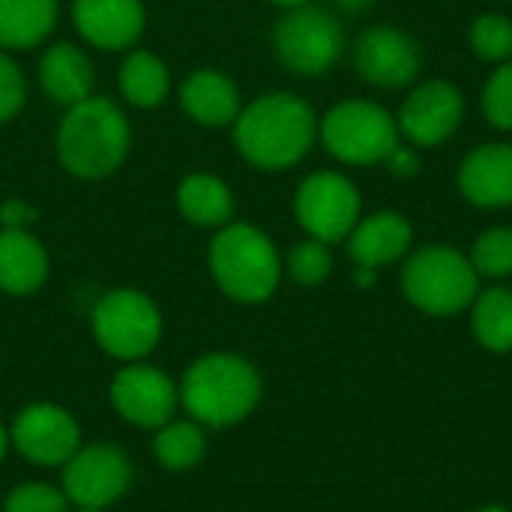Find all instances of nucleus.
I'll list each match as a JSON object with an SVG mask.
<instances>
[{
  "instance_id": "nucleus-23",
  "label": "nucleus",
  "mask_w": 512,
  "mask_h": 512,
  "mask_svg": "<svg viewBox=\"0 0 512 512\" xmlns=\"http://www.w3.org/2000/svg\"><path fill=\"white\" fill-rule=\"evenodd\" d=\"M153 456L159 468L171 474L192 471L207 456V435L204 426L195 420H168L153 432Z\"/></svg>"
},
{
  "instance_id": "nucleus-26",
  "label": "nucleus",
  "mask_w": 512,
  "mask_h": 512,
  "mask_svg": "<svg viewBox=\"0 0 512 512\" xmlns=\"http://www.w3.org/2000/svg\"><path fill=\"white\" fill-rule=\"evenodd\" d=\"M471 264L477 276L504 279L512 273V228H492L486 231L471 252Z\"/></svg>"
},
{
  "instance_id": "nucleus-25",
  "label": "nucleus",
  "mask_w": 512,
  "mask_h": 512,
  "mask_svg": "<svg viewBox=\"0 0 512 512\" xmlns=\"http://www.w3.org/2000/svg\"><path fill=\"white\" fill-rule=\"evenodd\" d=\"M474 336L483 348L495 354L512 351V291L510 288H489L474 300Z\"/></svg>"
},
{
  "instance_id": "nucleus-1",
  "label": "nucleus",
  "mask_w": 512,
  "mask_h": 512,
  "mask_svg": "<svg viewBox=\"0 0 512 512\" xmlns=\"http://www.w3.org/2000/svg\"><path fill=\"white\" fill-rule=\"evenodd\" d=\"M318 138L312 105L294 93H264L234 120V147L261 171H285L297 165Z\"/></svg>"
},
{
  "instance_id": "nucleus-15",
  "label": "nucleus",
  "mask_w": 512,
  "mask_h": 512,
  "mask_svg": "<svg viewBox=\"0 0 512 512\" xmlns=\"http://www.w3.org/2000/svg\"><path fill=\"white\" fill-rule=\"evenodd\" d=\"M72 21L84 42L99 51L132 48L147 24L141 0H75Z\"/></svg>"
},
{
  "instance_id": "nucleus-36",
  "label": "nucleus",
  "mask_w": 512,
  "mask_h": 512,
  "mask_svg": "<svg viewBox=\"0 0 512 512\" xmlns=\"http://www.w3.org/2000/svg\"><path fill=\"white\" fill-rule=\"evenodd\" d=\"M357 282H360V285H372V282H375V270H372V267H360Z\"/></svg>"
},
{
  "instance_id": "nucleus-20",
  "label": "nucleus",
  "mask_w": 512,
  "mask_h": 512,
  "mask_svg": "<svg viewBox=\"0 0 512 512\" xmlns=\"http://www.w3.org/2000/svg\"><path fill=\"white\" fill-rule=\"evenodd\" d=\"M93 81L96 75L90 57L69 42L51 45L39 60V84L57 105L72 108L84 102L87 96H93Z\"/></svg>"
},
{
  "instance_id": "nucleus-22",
  "label": "nucleus",
  "mask_w": 512,
  "mask_h": 512,
  "mask_svg": "<svg viewBox=\"0 0 512 512\" xmlns=\"http://www.w3.org/2000/svg\"><path fill=\"white\" fill-rule=\"evenodd\" d=\"M57 24V0H0V48L24 51L48 39Z\"/></svg>"
},
{
  "instance_id": "nucleus-8",
  "label": "nucleus",
  "mask_w": 512,
  "mask_h": 512,
  "mask_svg": "<svg viewBox=\"0 0 512 512\" xmlns=\"http://www.w3.org/2000/svg\"><path fill=\"white\" fill-rule=\"evenodd\" d=\"M273 51L285 69L315 78L339 63L345 51V30L333 12L303 3L276 21Z\"/></svg>"
},
{
  "instance_id": "nucleus-19",
  "label": "nucleus",
  "mask_w": 512,
  "mask_h": 512,
  "mask_svg": "<svg viewBox=\"0 0 512 512\" xmlns=\"http://www.w3.org/2000/svg\"><path fill=\"white\" fill-rule=\"evenodd\" d=\"M411 240H414V231L408 219L402 213L384 210L354 225V231L348 234V255L354 258L357 267L378 270L402 258L411 249Z\"/></svg>"
},
{
  "instance_id": "nucleus-37",
  "label": "nucleus",
  "mask_w": 512,
  "mask_h": 512,
  "mask_svg": "<svg viewBox=\"0 0 512 512\" xmlns=\"http://www.w3.org/2000/svg\"><path fill=\"white\" fill-rule=\"evenodd\" d=\"M270 3L285 6V9H294V6H303V3H309V0H270Z\"/></svg>"
},
{
  "instance_id": "nucleus-13",
  "label": "nucleus",
  "mask_w": 512,
  "mask_h": 512,
  "mask_svg": "<svg viewBox=\"0 0 512 512\" xmlns=\"http://www.w3.org/2000/svg\"><path fill=\"white\" fill-rule=\"evenodd\" d=\"M462 114V93L447 81H429L405 99L399 111V132L417 147H438L459 129Z\"/></svg>"
},
{
  "instance_id": "nucleus-32",
  "label": "nucleus",
  "mask_w": 512,
  "mask_h": 512,
  "mask_svg": "<svg viewBox=\"0 0 512 512\" xmlns=\"http://www.w3.org/2000/svg\"><path fill=\"white\" fill-rule=\"evenodd\" d=\"M36 219V213L24 204V201H6L0 207V222L3 228H27Z\"/></svg>"
},
{
  "instance_id": "nucleus-9",
  "label": "nucleus",
  "mask_w": 512,
  "mask_h": 512,
  "mask_svg": "<svg viewBox=\"0 0 512 512\" xmlns=\"http://www.w3.org/2000/svg\"><path fill=\"white\" fill-rule=\"evenodd\" d=\"M132 480V459L108 441L81 444L78 453L60 468V489L72 507L108 510L132 489Z\"/></svg>"
},
{
  "instance_id": "nucleus-38",
  "label": "nucleus",
  "mask_w": 512,
  "mask_h": 512,
  "mask_svg": "<svg viewBox=\"0 0 512 512\" xmlns=\"http://www.w3.org/2000/svg\"><path fill=\"white\" fill-rule=\"evenodd\" d=\"M477 512H510V510H504V507H483V510H477Z\"/></svg>"
},
{
  "instance_id": "nucleus-7",
  "label": "nucleus",
  "mask_w": 512,
  "mask_h": 512,
  "mask_svg": "<svg viewBox=\"0 0 512 512\" xmlns=\"http://www.w3.org/2000/svg\"><path fill=\"white\" fill-rule=\"evenodd\" d=\"M321 141L330 156L345 165H375L399 147L396 117L366 99L339 102L321 120Z\"/></svg>"
},
{
  "instance_id": "nucleus-31",
  "label": "nucleus",
  "mask_w": 512,
  "mask_h": 512,
  "mask_svg": "<svg viewBox=\"0 0 512 512\" xmlns=\"http://www.w3.org/2000/svg\"><path fill=\"white\" fill-rule=\"evenodd\" d=\"M27 102V81L18 63L0 51V123H9Z\"/></svg>"
},
{
  "instance_id": "nucleus-12",
  "label": "nucleus",
  "mask_w": 512,
  "mask_h": 512,
  "mask_svg": "<svg viewBox=\"0 0 512 512\" xmlns=\"http://www.w3.org/2000/svg\"><path fill=\"white\" fill-rule=\"evenodd\" d=\"M108 402L114 414L129 426L156 432L159 426L174 420V411L180 408V390L159 366L138 360L126 363L111 378Z\"/></svg>"
},
{
  "instance_id": "nucleus-6",
  "label": "nucleus",
  "mask_w": 512,
  "mask_h": 512,
  "mask_svg": "<svg viewBox=\"0 0 512 512\" xmlns=\"http://www.w3.org/2000/svg\"><path fill=\"white\" fill-rule=\"evenodd\" d=\"M477 279L474 264L450 246L420 249L402 273L408 300L429 315H456L468 309L477 300Z\"/></svg>"
},
{
  "instance_id": "nucleus-17",
  "label": "nucleus",
  "mask_w": 512,
  "mask_h": 512,
  "mask_svg": "<svg viewBox=\"0 0 512 512\" xmlns=\"http://www.w3.org/2000/svg\"><path fill=\"white\" fill-rule=\"evenodd\" d=\"M48 252L27 228L0 231V291L12 297H30L48 282Z\"/></svg>"
},
{
  "instance_id": "nucleus-14",
  "label": "nucleus",
  "mask_w": 512,
  "mask_h": 512,
  "mask_svg": "<svg viewBox=\"0 0 512 512\" xmlns=\"http://www.w3.org/2000/svg\"><path fill=\"white\" fill-rule=\"evenodd\" d=\"M354 66L375 87H402L420 72V48L405 30L369 27L354 45Z\"/></svg>"
},
{
  "instance_id": "nucleus-35",
  "label": "nucleus",
  "mask_w": 512,
  "mask_h": 512,
  "mask_svg": "<svg viewBox=\"0 0 512 512\" xmlns=\"http://www.w3.org/2000/svg\"><path fill=\"white\" fill-rule=\"evenodd\" d=\"M9 450H12V447H9V429L0 423V462L6 459V453H9Z\"/></svg>"
},
{
  "instance_id": "nucleus-11",
  "label": "nucleus",
  "mask_w": 512,
  "mask_h": 512,
  "mask_svg": "<svg viewBox=\"0 0 512 512\" xmlns=\"http://www.w3.org/2000/svg\"><path fill=\"white\" fill-rule=\"evenodd\" d=\"M81 444L78 420L54 402L24 405L9 426V447L39 468H63Z\"/></svg>"
},
{
  "instance_id": "nucleus-34",
  "label": "nucleus",
  "mask_w": 512,
  "mask_h": 512,
  "mask_svg": "<svg viewBox=\"0 0 512 512\" xmlns=\"http://www.w3.org/2000/svg\"><path fill=\"white\" fill-rule=\"evenodd\" d=\"M345 12H363V9H369L375 0H336Z\"/></svg>"
},
{
  "instance_id": "nucleus-21",
  "label": "nucleus",
  "mask_w": 512,
  "mask_h": 512,
  "mask_svg": "<svg viewBox=\"0 0 512 512\" xmlns=\"http://www.w3.org/2000/svg\"><path fill=\"white\" fill-rule=\"evenodd\" d=\"M180 216L198 228H225L234 216V195L216 174H189L177 186Z\"/></svg>"
},
{
  "instance_id": "nucleus-2",
  "label": "nucleus",
  "mask_w": 512,
  "mask_h": 512,
  "mask_svg": "<svg viewBox=\"0 0 512 512\" xmlns=\"http://www.w3.org/2000/svg\"><path fill=\"white\" fill-rule=\"evenodd\" d=\"M177 390L189 420L204 429H231L258 408L264 384L246 357L213 351L183 372Z\"/></svg>"
},
{
  "instance_id": "nucleus-30",
  "label": "nucleus",
  "mask_w": 512,
  "mask_h": 512,
  "mask_svg": "<svg viewBox=\"0 0 512 512\" xmlns=\"http://www.w3.org/2000/svg\"><path fill=\"white\" fill-rule=\"evenodd\" d=\"M483 111L492 126L498 129H512V60L504 63L483 90Z\"/></svg>"
},
{
  "instance_id": "nucleus-29",
  "label": "nucleus",
  "mask_w": 512,
  "mask_h": 512,
  "mask_svg": "<svg viewBox=\"0 0 512 512\" xmlns=\"http://www.w3.org/2000/svg\"><path fill=\"white\" fill-rule=\"evenodd\" d=\"M471 45L483 60H510L512 21L504 15H480L471 27Z\"/></svg>"
},
{
  "instance_id": "nucleus-5",
  "label": "nucleus",
  "mask_w": 512,
  "mask_h": 512,
  "mask_svg": "<svg viewBox=\"0 0 512 512\" xmlns=\"http://www.w3.org/2000/svg\"><path fill=\"white\" fill-rule=\"evenodd\" d=\"M90 330L108 357L138 363L150 357L162 339V312L144 291L114 288L96 300Z\"/></svg>"
},
{
  "instance_id": "nucleus-3",
  "label": "nucleus",
  "mask_w": 512,
  "mask_h": 512,
  "mask_svg": "<svg viewBox=\"0 0 512 512\" xmlns=\"http://www.w3.org/2000/svg\"><path fill=\"white\" fill-rule=\"evenodd\" d=\"M132 129L120 105L108 96H87L72 105L57 129L60 165L81 180L111 177L129 156Z\"/></svg>"
},
{
  "instance_id": "nucleus-24",
  "label": "nucleus",
  "mask_w": 512,
  "mask_h": 512,
  "mask_svg": "<svg viewBox=\"0 0 512 512\" xmlns=\"http://www.w3.org/2000/svg\"><path fill=\"white\" fill-rule=\"evenodd\" d=\"M168 87H171L168 66L156 54L138 48L123 60V66H120V93H123V99L129 105L156 108V105L165 102Z\"/></svg>"
},
{
  "instance_id": "nucleus-4",
  "label": "nucleus",
  "mask_w": 512,
  "mask_h": 512,
  "mask_svg": "<svg viewBox=\"0 0 512 512\" xmlns=\"http://www.w3.org/2000/svg\"><path fill=\"white\" fill-rule=\"evenodd\" d=\"M207 261L219 291L243 306L270 300L282 279V258L273 240L249 222H228L219 228Z\"/></svg>"
},
{
  "instance_id": "nucleus-27",
  "label": "nucleus",
  "mask_w": 512,
  "mask_h": 512,
  "mask_svg": "<svg viewBox=\"0 0 512 512\" xmlns=\"http://www.w3.org/2000/svg\"><path fill=\"white\" fill-rule=\"evenodd\" d=\"M3 512H69V498L51 483H18L3 498Z\"/></svg>"
},
{
  "instance_id": "nucleus-33",
  "label": "nucleus",
  "mask_w": 512,
  "mask_h": 512,
  "mask_svg": "<svg viewBox=\"0 0 512 512\" xmlns=\"http://www.w3.org/2000/svg\"><path fill=\"white\" fill-rule=\"evenodd\" d=\"M387 162H390V171H393V174H399V177H411V174L420 168V162H417L414 150H408V147H396V150L387 156Z\"/></svg>"
},
{
  "instance_id": "nucleus-39",
  "label": "nucleus",
  "mask_w": 512,
  "mask_h": 512,
  "mask_svg": "<svg viewBox=\"0 0 512 512\" xmlns=\"http://www.w3.org/2000/svg\"><path fill=\"white\" fill-rule=\"evenodd\" d=\"M75 512H105V510H93V507H75Z\"/></svg>"
},
{
  "instance_id": "nucleus-28",
  "label": "nucleus",
  "mask_w": 512,
  "mask_h": 512,
  "mask_svg": "<svg viewBox=\"0 0 512 512\" xmlns=\"http://www.w3.org/2000/svg\"><path fill=\"white\" fill-rule=\"evenodd\" d=\"M330 270H333V255H330L327 243H321V240H306V243L294 246L288 255V273L297 285L315 288L330 276Z\"/></svg>"
},
{
  "instance_id": "nucleus-10",
  "label": "nucleus",
  "mask_w": 512,
  "mask_h": 512,
  "mask_svg": "<svg viewBox=\"0 0 512 512\" xmlns=\"http://www.w3.org/2000/svg\"><path fill=\"white\" fill-rule=\"evenodd\" d=\"M294 213L312 240L339 243L360 222V192L336 171H315L300 183Z\"/></svg>"
},
{
  "instance_id": "nucleus-16",
  "label": "nucleus",
  "mask_w": 512,
  "mask_h": 512,
  "mask_svg": "<svg viewBox=\"0 0 512 512\" xmlns=\"http://www.w3.org/2000/svg\"><path fill=\"white\" fill-rule=\"evenodd\" d=\"M459 189L477 207L512 204V144H483L459 168Z\"/></svg>"
},
{
  "instance_id": "nucleus-18",
  "label": "nucleus",
  "mask_w": 512,
  "mask_h": 512,
  "mask_svg": "<svg viewBox=\"0 0 512 512\" xmlns=\"http://www.w3.org/2000/svg\"><path fill=\"white\" fill-rule=\"evenodd\" d=\"M180 108L207 129L234 126L240 114V90L219 69H195L180 87Z\"/></svg>"
}]
</instances>
